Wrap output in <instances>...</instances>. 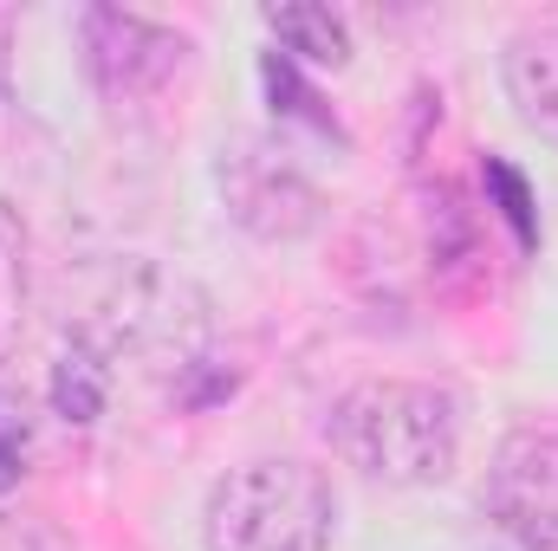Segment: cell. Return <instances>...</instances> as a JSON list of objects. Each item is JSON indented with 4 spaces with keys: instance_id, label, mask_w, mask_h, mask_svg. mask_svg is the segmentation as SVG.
Wrapping results in <instances>:
<instances>
[{
    "instance_id": "obj_1",
    "label": "cell",
    "mask_w": 558,
    "mask_h": 551,
    "mask_svg": "<svg viewBox=\"0 0 558 551\" xmlns=\"http://www.w3.org/2000/svg\"><path fill=\"white\" fill-rule=\"evenodd\" d=\"M325 434L344 467L384 487H435L461 454V403L416 377H371L331 403Z\"/></svg>"
},
{
    "instance_id": "obj_12",
    "label": "cell",
    "mask_w": 558,
    "mask_h": 551,
    "mask_svg": "<svg viewBox=\"0 0 558 551\" xmlns=\"http://www.w3.org/2000/svg\"><path fill=\"white\" fill-rule=\"evenodd\" d=\"M0 551H65V539L39 513H20V506L0 500Z\"/></svg>"
},
{
    "instance_id": "obj_4",
    "label": "cell",
    "mask_w": 558,
    "mask_h": 551,
    "mask_svg": "<svg viewBox=\"0 0 558 551\" xmlns=\"http://www.w3.org/2000/svg\"><path fill=\"white\" fill-rule=\"evenodd\" d=\"M221 201L228 215L254 234V241H299L318 228V188L305 182V169L279 149V143L241 137L221 149Z\"/></svg>"
},
{
    "instance_id": "obj_10",
    "label": "cell",
    "mask_w": 558,
    "mask_h": 551,
    "mask_svg": "<svg viewBox=\"0 0 558 551\" xmlns=\"http://www.w3.org/2000/svg\"><path fill=\"white\" fill-rule=\"evenodd\" d=\"M20 311H26V221L0 195V344L20 331Z\"/></svg>"
},
{
    "instance_id": "obj_9",
    "label": "cell",
    "mask_w": 558,
    "mask_h": 551,
    "mask_svg": "<svg viewBox=\"0 0 558 551\" xmlns=\"http://www.w3.org/2000/svg\"><path fill=\"white\" fill-rule=\"evenodd\" d=\"M267 26H274V39L286 52H299V59H312V65H344L351 59V33H344V20L331 13V7H312V0H292V7H267Z\"/></svg>"
},
{
    "instance_id": "obj_11",
    "label": "cell",
    "mask_w": 558,
    "mask_h": 551,
    "mask_svg": "<svg viewBox=\"0 0 558 551\" xmlns=\"http://www.w3.org/2000/svg\"><path fill=\"white\" fill-rule=\"evenodd\" d=\"M487 182L500 188V215L513 221V234H520V247H533L539 241V221H533V195H526V182L507 169V162H487Z\"/></svg>"
},
{
    "instance_id": "obj_6",
    "label": "cell",
    "mask_w": 558,
    "mask_h": 551,
    "mask_svg": "<svg viewBox=\"0 0 558 551\" xmlns=\"http://www.w3.org/2000/svg\"><path fill=\"white\" fill-rule=\"evenodd\" d=\"M78 26H85V65L105 98H149L189 59L182 33H169L143 13H124V7H92Z\"/></svg>"
},
{
    "instance_id": "obj_5",
    "label": "cell",
    "mask_w": 558,
    "mask_h": 551,
    "mask_svg": "<svg viewBox=\"0 0 558 551\" xmlns=\"http://www.w3.org/2000/svg\"><path fill=\"white\" fill-rule=\"evenodd\" d=\"M487 519L526 551H558V434L513 428L481 480Z\"/></svg>"
},
{
    "instance_id": "obj_8",
    "label": "cell",
    "mask_w": 558,
    "mask_h": 551,
    "mask_svg": "<svg viewBox=\"0 0 558 551\" xmlns=\"http://www.w3.org/2000/svg\"><path fill=\"white\" fill-rule=\"evenodd\" d=\"M111 403V364L92 351V344H65L59 357H52V409L65 415L72 428H92L98 415Z\"/></svg>"
},
{
    "instance_id": "obj_13",
    "label": "cell",
    "mask_w": 558,
    "mask_h": 551,
    "mask_svg": "<svg viewBox=\"0 0 558 551\" xmlns=\"http://www.w3.org/2000/svg\"><path fill=\"white\" fill-rule=\"evenodd\" d=\"M26 474V415L13 403H0V493Z\"/></svg>"
},
{
    "instance_id": "obj_3",
    "label": "cell",
    "mask_w": 558,
    "mask_h": 551,
    "mask_svg": "<svg viewBox=\"0 0 558 551\" xmlns=\"http://www.w3.org/2000/svg\"><path fill=\"white\" fill-rule=\"evenodd\" d=\"M72 338L92 344L105 364L118 351H131V357H162V364L189 370L195 351H202V298L182 279L131 260V267L111 273V292L105 298H92V311L78 318Z\"/></svg>"
},
{
    "instance_id": "obj_7",
    "label": "cell",
    "mask_w": 558,
    "mask_h": 551,
    "mask_svg": "<svg viewBox=\"0 0 558 551\" xmlns=\"http://www.w3.org/2000/svg\"><path fill=\"white\" fill-rule=\"evenodd\" d=\"M500 78H507V98H513L520 124H533L539 137L558 143V26L513 33L507 59H500Z\"/></svg>"
},
{
    "instance_id": "obj_2",
    "label": "cell",
    "mask_w": 558,
    "mask_h": 551,
    "mask_svg": "<svg viewBox=\"0 0 558 551\" xmlns=\"http://www.w3.org/2000/svg\"><path fill=\"white\" fill-rule=\"evenodd\" d=\"M331 480L292 454H260L228 467L202 506L208 551H325L331 546Z\"/></svg>"
}]
</instances>
